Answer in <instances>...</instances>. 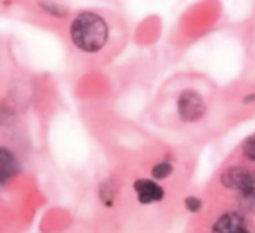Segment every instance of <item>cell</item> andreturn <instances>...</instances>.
<instances>
[{
	"label": "cell",
	"instance_id": "1",
	"mask_svg": "<svg viewBox=\"0 0 255 233\" xmlns=\"http://www.w3.org/2000/svg\"><path fill=\"white\" fill-rule=\"evenodd\" d=\"M109 36V24L104 16L95 11L79 12L70 24L72 44L87 54H95L104 49Z\"/></svg>",
	"mask_w": 255,
	"mask_h": 233
},
{
	"label": "cell",
	"instance_id": "2",
	"mask_svg": "<svg viewBox=\"0 0 255 233\" xmlns=\"http://www.w3.org/2000/svg\"><path fill=\"white\" fill-rule=\"evenodd\" d=\"M221 182L227 190L236 192L238 204L244 211L255 212V171L234 165L222 172Z\"/></svg>",
	"mask_w": 255,
	"mask_h": 233
},
{
	"label": "cell",
	"instance_id": "3",
	"mask_svg": "<svg viewBox=\"0 0 255 233\" xmlns=\"http://www.w3.org/2000/svg\"><path fill=\"white\" fill-rule=\"evenodd\" d=\"M206 102L198 91L193 89L184 90L177 100V111L181 120L186 122H196L206 114Z\"/></svg>",
	"mask_w": 255,
	"mask_h": 233
},
{
	"label": "cell",
	"instance_id": "4",
	"mask_svg": "<svg viewBox=\"0 0 255 233\" xmlns=\"http://www.w3.org/2000/svg\"><path fill=\"white\" fill-rule=\"evenodd\" d=\"M133 190L137 195V201L141 205H151L161 202L164 199L163 187L158 182L149 179H138L133 182Z\"/></svg>",
	"mask_w": 255,
	"mask_h": 233
},
{
	"label": "cell",
	"instance_id": "5",
	"mask_svg": "<svg viewBox=\"0 0 255 233\" xmlns=\"http://www.w3.org/2000/svg\"><path fill=\"white\" fill-rule=\"evenodd\" d=\"M212 233H252L246 219L238 212L222 215L212 227Z\"/></svg>",
	"mask_w": 255,
	"mask_h": 233
},
{
	"label": "cell",
	"instance_id": "6",
	"mask_svg": "<svg viewBox=\"0 0 255 233\" xmlns=\"http://www.w3.org/2000/svg\"><path fill=\"white\" fill-rule=\"evenodd\" d=\"M19 171V161L10 149L0 146V191Z\"/></svg>",
	"mask_w": 255,
	"mask_h": 233
},
{
	"label": "cell",
	"instance_id": "7",
	"mask_svg": "<svg viewBox=\"0 0 255 233\" xmlns=\"http://www.w3.org/2000/svg\"><path fill=\"white\" fill-rule=\"evenodd\" d=\"M41 9L45 12H47L49 15L55 17H65L66 15H69V9H67L65 5L60 4V2L55 1H40L39 2Z\"/></svg>",
	"mask_w": 255,
	"mask_h": 233
},
{
	"label": "cell",
	"instance_id": "8",
	"mask_svg": "<svg viewBox=\"0 0 255 233\" xmlns=\"http://www.w3.org/2000/svg\"><path fill=\"white\" fill-rule=\"evenodd\" d=\"M172 172H173V165L169 161L158 162V164L154 165L151 170L152 177H153L154 180H157V181L167 179L168 176H171Z\"/></svg>",
	"mask_w": 255,
	"mask_h": 233
},
{
	"label": "cell",
	"instance_id": "9",
	"mask_svg": "<svg viewBox=\"0 0 255 233\" xmlns=\"http://www.w3.org/2000/svg\"><path fill=\"white\" fill-rule=\"evenodd\" d=\"M243 152L247 156V159L255 162V134L246 141L243 146Z\"/></svg>",
	"mask_w": 255,
	"mask_h": 233
},
{
	"label": "cell",
	"instance_id": "10",
	"mask_svg": "<svg viewBox=\"0 0 255 233\" xmlns=\"http://www.w3.org/2000/svg\"><path fill=\"white\" fill-rule=\"evenodd\" d=\"M184 205H186V209L189 212H198L202 209V201L196 196H188L184 200Z\"/></svg>",
	"mask_w": 255,
	"mask_h": 233
}]
</instances>
